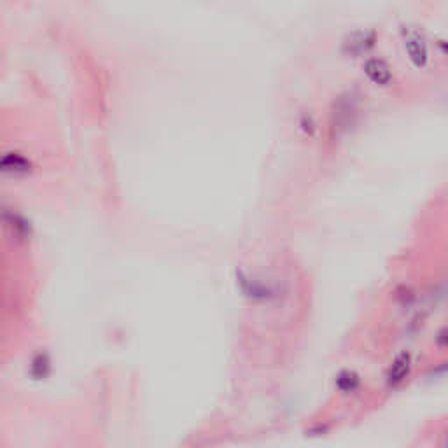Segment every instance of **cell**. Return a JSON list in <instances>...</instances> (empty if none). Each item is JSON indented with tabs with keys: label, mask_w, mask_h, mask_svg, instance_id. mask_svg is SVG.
<instances>
[{
	"label": "cell",
	"mask_w": 448,
	"mask_h": 448,
	"mask_svg": "<svg viewBox=\"0 0 448 448\" xmlns=\"http://www.w3.org/2000/svg\"><path fill=\"white\" fill-rule=\"evenodd\" d=\"M36 172V163L16 147L0 149V181H25Z\"/></svg>",
	"instance_id": "1"
},
{
	"label": "cell",
	"mask_w": 448,
	"mask_h": 448,
	"mask_svg": "<svg viewBox=\"0 0 448 448\" xmlns=\"http://www.w3.org/2000/svg\"><path fill=\"white\" fill-rule=\"evenodd\" d=\"M0 228L16 244H26L32 238V224L13 205L0 203Z\"/></svg>",
	"instance_id": "2"
},
{
	"label": "cell",
	"mask_w": 448,
	"mask_h": 448,
	"mask_svg": "<svg viewBox=\"0 0 448 448\" xmlns=\"http://www.w3.org/2000/svg\"><path fill=\"white\" fill-rule=\"evenodd\" d=\"M364 74L368 75L373 85L378 86H389L393 81V70L390 65L383 58H368L364 62Z\"/></svg>",
	"instance_id": "3"
},
{
	"label": "cell",
	"mask_w": 448,
	"mask_h": 448,
	"mask_svg": "<svg viewBox=\"0 0 448 448\" xmlns=\"http://www.w3.org/2000/svg\"><path fill=\"white\" fill-rule=\"evenodd\" d=\"M405 49L408 53L410 62L415 67H426L429 53H427V46L426 41L422 39L419 32H410L408 36L405 37Z\"/></svg>",
	"instance_id": "4"
},
{
	"label": "cell",
	"mask_w": 448,
	"mask_h": 448,
	"mask_svg": "<svg viewBox=\"0 0 448 448\" xmlns=\"http://www.w3.org/2000/svg\"><path fill=\"white\" fill-rule=\"evenodd\" d=\"M410 370H412V358H410L408 352H401L400 356H396L389 371H387V382L390 385H400L410 375Z\"/></svg>",
	"instance_id": "5"
},
{
	"label": "cell",
	"mask_w": 448,
	"mask_h": 448,
	"mask_svg": "<svg viewBox=\"0 0 448 448\" xmlns=\"http://www.w3.org/2000/svg\"><path fill=\"white\" fill-rule=\"evenodd\" d=\"M375 43L373 33H363L358 32L351 37V43H345V46H348L351 53H356V55H361V53H366L368 49L371 48Z\"/></svg>",
	"instance_id": "6"
},
{
	"label": "cell",
	"mask_w": 448,
	"mask_h": 448,
	"mask_svg": "<svg viewBox=\"0 0 448 448\" xmlns=\"http://www.w3.org/2000/svg\"><path fill=\"white\" fill-rule=\"evenodd\" d=\"M336 385L341 393H354L359 387V377L354 371H341L336 378Z\"/></svg>",
	"instance_id": "7"
},
{
	"label": "cell",
	"mask_w": 448,
	"mask_h": 448,
	"mask_svg": "<svg viewBox=\"0 0 448 448\" xmlns=\"http://www.w3.org/2000/svg\"><path fill=\"white\" fill-rule=\"evenodd\" d=\"M49 364H51V361L48 359V356L37 354L36 358L32 359V364H30V371H32V375L36 378H44L48 377L49 368H51Z\"/></svg>",
	"instance_id": "8"
}]
</instances>
